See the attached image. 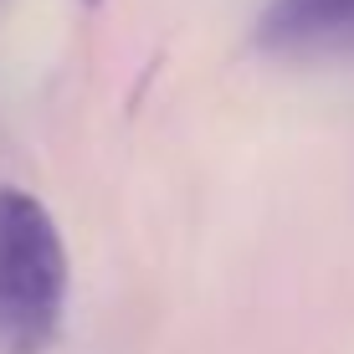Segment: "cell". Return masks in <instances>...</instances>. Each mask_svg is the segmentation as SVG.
Instances as JSON below:
<instances>
[{
    "label": "cell",
    "mask_w": 354,
    "mask_h": 354,
    "mask_svg": "<svg viewBox=\"0 0 354 354\" xmlns=\"http://www.w3.org/2000/svg\"><path fill=\"white\" fill-rule=\"evenodd\" d=\"M67 241L52 211L0 185V354H46L67 313Z\"/></svg>",
    "instance_id": "6da1fadb"
},
{
    "label": "cell",
    "mask_w": 354,
    "mask_h": 354,
    "mask_svg": "<svg viewBox=\"0 0 354 354\" xmlns=\"http://www.w3.org/2000/svg\"><path fill=\"white\" fill-rule=\"evenodd\" d=\"M272 57H354V0H272L257 16Z\"/></svg>",
    "instance_id": "7a4b0ae2"
},
{
    "label": "cell",
    "mask_w": 354,
    "mask_h": 354,
    "mask_svg": "<svg viewBox=\"0 0 354 354\" xmlns=\"http://www.w3.org/2000/svg\"><path fill=\"white\" fill-rule=\"evenodd\" d=\"M82 6H103V0H82Z\"/></svg>",
    "instance_id": "3957f363"
}]
</instances>
